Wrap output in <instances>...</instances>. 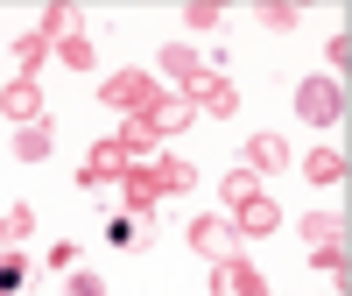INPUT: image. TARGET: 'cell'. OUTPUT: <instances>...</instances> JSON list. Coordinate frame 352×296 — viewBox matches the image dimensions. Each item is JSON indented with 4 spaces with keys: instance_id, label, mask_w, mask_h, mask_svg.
<instances>
[{
    "instance_id": "1",
    "label": "cell",
    "mask_w": 352,
    "mask_h": 296,
    "mask_svg": "<svg viewBox=\"0 0 352 296\" xmlns=\"http://www.w3.org/2000/svg\"><path fill=\"white\" fill-rule=\"evenodd\" d=\"M106 106H120V113H134V120H141V113L155 106V85L141 78V71H120V78H106Z\"/></svg>"
},
{
    "instance_id": "2",
    "label": "cell",
    "mask_w": 352,
    "mask_h": 296,
    "mask_svg": "<svg viewBox=\"0 0 352 296\" xmlns=\"http://www.w3.org/2000/svg\"><path fill=\"white\" fill-rule=\"evenodd\" d=\"M190 240H197V254H212V261H240V226H232V219H197Z\"/></svg>"
},
{
    "instance_id": "3",
    "label": "cell",
    "mask_w": 352,
    "mask_h": 296,
    "mask_svg": "<svg viewBox=\"0 0 352 296\" xmlns=\"http://www.w3.org/2000/svg\"><path fill=\"white\" fill-rule=\"evenodd\" d=\"M296 113H303L310 127H331V120H338V85H331V78H310L303 92H296Z\"/></svg>"
},
{
    "instance_id": "4",
    "label": "cell",
    "mask_w": 352,
    "mask_h": 296,
    "mask_svg": "<svg viewBox=\"0 0 352 296\" xmlns=\"http://www.w3.org/2000/svg\"><path fill=\"white\" fill-rule=\"evenodd\" d=\"M212 296H268V282L247 261H212Z\"/></svg>"
},
{
    "instance_id": "5",
    "label": "cell",
    "mask_w": 352,
    "mask_h": 296,
    "mask_svg": "<svg viewBox=\"0 0 352 296\" xmlns=\"http://www.w3.org/2000/svg\"><path fill=\"white\" fill-rule=\"evenodd\" d=\"M0 113H8V120H21V127H36V120H43V92H36V78H14L8 92H0Z\"/></svg>"
},
{
    "instance_id": "6",
    "label": "cell",
    "mask_w": 352,
    "mask_h": 296,
    "mask_svg": "<svg viewBox=\"0 0 352 296\" xmlns=\"http://www.w3.org/2000/svg\"><path fill=\"white\" fill-rule=\"evenodd\" d=\"M190 92H197L190 106H204V113H219V120H232V106H240V92H232L226 78H212V71H204V78L190 85Z\"/></svg>"
},
{
    "instance_id": "7",
    "label": "cell",
    "mask_w": 352,
    "mask_h": 296,
    "mask_svg": "<svg viewBox=\"0 0 352 296\" xmlns=\"http://www.w3.org/2000/svg\"><path fill=\"white\" fill-rule=\"evenodd\" d=\"M141 120H148L155 134H176V127H190V120H197V106H190V99H155Z\"/></svg>"
},
{
    "instance_id": "8",
    "label": "cell",
    "mask_w": 352,
    "mask_h": 296,
    "mask_svg": "<svg viewBox=\"0 0 352 296\" xmlns=\"http://www.w3.org/2000/svg\"><path fill=\"white\" fill-rule=\"evenodd\" d=\"M120 184H127V204H134V219H141V212H148V204L162 198V191H155V169H134V162H127V169H120Z\"/></svg>"
},
{
    "instance_id": "9",
    "label": "cell",
    "mask_w": 352,
    "mask_h": 296,
    "mask_svg": "<svg viewBox=\"0 0 352 296\" xmlns=\"http://www.w3.org/2000/svg\"><path fill=\"white\" fill-rule=\"evenodd\" d=\"M232 226H240V233H275V226H282V212H275V204L254 191V198L240 204V219H232Z\"/></svg>"
},
{
    "instance_id": "10",
    "label": "cell",
    "mask_w": 352,
    "mask_h": 296,
    "mask_svg": "<svg viewBox=\"0 0 352 296\" xmlns=\"http://www.w3.org/2000/svg\"><path fill=\"white\" fill-rule=\"evenodd\" d=\"M43 43H71L78 36V8H64V0H56V8H43V28H36Z\"/></svg>"
},
{
    "instance_id": "11",
    "label": "cell",
    "mask_w": 352,
    "mask_h": 296,
    "mask_svg": "<svg viewBox=\"0 0 352 296\" xmlns=\"http://www.w3.org/2000/svg\"><path fill=\"white\" fill-rule=\"evenodd\" d=\"M247 162H254V169H282V162H289V141H282V134H254V141H247Z\"/></svg>"
},
{
    "instance_id": "12",
    "label": "cell",
    "mask_w": 352,
    "mask_h": 296,
    "mask_svg": "<svg viewBox=\"0 0 352 296\" xmlns=\"http://www.w3.org/2000/svg\"><path fill=\"white\" fill-rule=\"evenodd\" d=\"M162 71H169L176 85H197V78H204V64H197V50H184V43H176V50H162Z\"/></svg>"
},
{
    "instance_id": "13",
    "label": "cell",
    "mask_w": 352,
    "mask_h": 296,
    "mask_svg": "<svg viewBox=\"0 0 352 296\" xmlns=\"http://www.w3.org/2000/svg\"><path fill=\"white\" fill-rule=\"evenodd\" d=\"M190 184H197V169H190V162H169V156L155 162V191H162V198H176V191H190Z\"/></svg>"
},
{
    "instance_id": "14",
    "label": "cell",
    "mask_w": 352,
    "mask_h": 296,
    "mask_svg": "<svg viewBox=\"0 0 352 296\" xmlns=\"http://www.w3.org/2000/svg\"><path fill=\"white\" fill-rule=\"evenodd\" d=\"M303 169H310V184H345V156H338V148H317Z\"/></svg>"
},
{
    "instance_id": "15",
    "label": "cell",
    "mask_w": 352,
    "mask_h": 296,
    "mask_svg": "<svg viewBox=\"0 0 352 296\" xmlns=\"http://www.w3.org/2000/svg\"><path fill=\"white\" fill-rule=\"evenodd\" d=\"M14 156H21V162H43V156H50V127H43V120L21 127V134H14Z\"/></svg>"
},
{
    "instance_id": "16",
    "label": "cell",
    "mask_w": 352,
    "mask_h": 296,
    "mask_svg": "<svg viewBox=\"0 0 352 296\" xmlns=\"http://www.w3.org/2000/svg\"><path fill=\"white\" fill-rule=\"evenodd\" d=\"M148 141H155L148 120H127V127H120V156H127V162H134V156H148Z\"/></svg>"
},
{
    "instance_id": "17",
    "label": "cell",
    "mask_w": 352,
    "mask_h": 296,
    "mask_svg": "<svg viewBox=\"0 0 352 296\" xmlns=\"http://www.w3.org/2000/svg\"><path fill=\"white\" fill-rule=\"evenodd\" d=\"M254 14L268 21V28H282V36H289V28H296V14H303V8H289V0H261Z\"/></svg>"
},
{
    "instance_id": "18",
    "label": "cell",
    "mask_w": 352,
    "mask_h": 296,
    "mask_svg": "<svg viewBox=\"0 0 352 296\" xmlns=\"http://www.w3.org/2000/svg\"><path fill=\"white\" fill-rule=\"evenodd\" d=\"M303 240L331 247V240H338V219H331V212H310V219H303Z\"/></svg>"
},
{
    "instance_id": "19",
    "label": "cell",
    "mask_w": 352,
    "mask_h": 296,
    "mask_svg": "<svg viewBox=\"0 0 352 296\" xmlns=\"http://www.w3.org/2000/svg\"><path fill=\"white\" fill-rule=\"evenodd\" d=\"M254 191H261V176H254V169H232V176H226V198H232V204H247Z\"/></svg>"
},
{
    "instance_id": "20",
    "label": "cell",
    "mask_w": 352,
    "mask_h": 296,
    "mask_svg": "<svg viewBox=\"0 0 352 296\" xmlns=\"http://www.w3.org/2000/svg\"><path fill=\"white\" fill-rule=\"evenodd\" d=\"M106 240H113V247H148V240H141V219H113Z\"/></svg>"
},
{
    "instance_id": "21",
    "label": "cell",
    "mask_w": 352,
    "mask_h": 296,
    "mask_svg": "<svg viewBox=\"0 0 352 296\" xmlns=\"http://www.w3.org/2000/svg\"><path fill=\"white\" fill-rule=\"evenodd\" d=\"M28 226H36V212H28V204H14V212H8V219H0V240H21V233H28Z\"/></svg>"
},
{
    "instance_id": "22",
    "label": "cell",
    "mask_w": 352,
    "mask_h": 296,
    "mask_svg": "<svg viewBox=\"0 0 352 296\" xmlns=\"http://www.w3.org/2000/svg\"><path fill=\"white\" fill-rule=\"evenodd\" d=\"M184 21H190V28H219V8H212V0H190Z\"/></svg>"
},
{
    "instance_id": "23",
    "label": "cell",
    "mask_w": 352,
    "mask_h": 296,
    "mask_svg": "<svg viewBox=\"0 0 352 296\" xmlns=\"http://www.w3.org/2000/svg\"><path fill=\"white\" fill-rule=\"evenodd\" d=\"M56 50H64V64H78V71L92 64V43H85V36H71V43H56Z\"/></svg>"
},
{
    "instance_id": "24",
    "label": "cell",
    "mask_w": 352,
    "mask_h": 296,
    "mask_svg": "<svg viewBox=\"0 0 352 296\" xmlns=\"http://www.w3.org/2000/svg\"><path fill=\"white\" fill-rule=\"evenodd\" d=\"M14 56H21V64H43L50 43H43V36H21V43H14Z\"/></svg>"
},
{
    "instance_id": "25",
    "label": "cell",
    "mask_w": 352,
    "mask_h": 296,
    "mask_svg": "<svg viewBox=\"0 0 352 296\" xmlns=\"http://www.w3.org/2000/svg\"><path fill=\"white\" fill-rule=\"evenodd\" d=\"M64 296H106V289H99L92 275H71V289H64Z\"/></svg>"
}]
</instances>
